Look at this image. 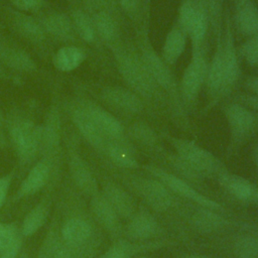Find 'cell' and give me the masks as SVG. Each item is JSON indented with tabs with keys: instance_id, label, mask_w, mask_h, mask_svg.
<instances>
[{
	"instance_id": "obj_1",
	"label": "cell",
	"mask_w": 258,
	"mask_h": 258,
	"mask_svg": "<svg viewBox=\"0 0 258 258\" xmlns=\"http://www.w3.org/2000/svg\"><path fill=\"white\" fill-rule=\"evenodd\" d=\"M118 70L129 89L148 101L161 102L163 92L157 86L141 56L119 45H113Z\"/></svg>"
},
{
	"instance_id": "obj_2",
	"label": "cell",
	"mask_w": 258,
	"mask_h": 258,
	"mask_svg": "<svg viewBox=\"0 0 258 258\" xmlns=\"http://www.w3.org/2000/svg\"><path fill=\"white\" fill-rule=\"evenodd\" d=\"M175 153L203 177L219 176L227 171L224 164L210 151L190 140L169 136Z\"/></svg>"
},
{
	"instance_id": "obj_3",
	"label": "cell",
	"mask_w": 258,
	"mask_h": 258,
	"mask_svg": "<svg viewBox=\"0 0 258 258\" xmlns=\"http://www.w3.org/2000/svg\"><path fill=\"white\" fill-rule=\"evenodd\" d=\"M141 59L148 70L149 74L161 89L162 92L166 93L174 105H180V93L176 86L174 77L168 68V64L160 57L154 49L144 41L141 46Z\"/></svg>"
},
{
	"instance_id": "obj_4",
	"label": "cell",
	"mask_w": 258,
	"mask_h": 258,
	"mask_svg": "<svg viewBox=\"0 0 258 258\" xmlns=\"http://www.w3.org/2000/svg\"><path fill=\"white\" fill-rule=\"evenodd\" d=\"M129 186L154 211L165 212L174 203L172 192L154 177L130 175Z\"/></svg>"
},
{
	"instance_id": "obj_5",
	"label": "cell",
	"mask_w": 258,
	"mask_h": 258,
	"mask_svg": "<svg viewBox=\"0 0 258 258\" xmlns=\"http://www.w3.org/2000/svg\"><path fill=\"white\" fill-rule=\"evenodd\" d=\"M143 168L151 176L163 183L171 192H174L175 195H178L185 200L194 202L195 204H197V206L208 208L214 211H220L222 209L220 204L196 190L183 178H180L157 166L144 165Z\"/></svg>"
},
{
	"instance_id": "obj_6",
	"label": "cell",
	"mask_w": 258,
	"mask_h": 258,
	"mask_svg": "<svg viewBox=\"0 0 258 258\" xmlns=\"http://www.w3.org/2000/svg\"><path fill=\"white\" fill-rule=\"evenodd\" d=\"M225 116L229 125L233 146L244 143L251 137L257 127L258 122L255 115L243 104H229L225 108Z\"/></svg>"
},
{
	"instance_id": "obj_7",
	"label": "cell",
	"mask_w": 258,
	"mask_h": 258,
	"mask_svg": "<svg viewBox=\"0 0 258 258\" xmlns=\"http://www.w3.org/2000/svg\"><path fill=\"white\" fill-rule=\"evenodd\" d=\"M208 63L202 48L192 51V57L183 72L180 84V98L187 104H192L206 81Z\"/></svg>"
},
{
	"instance_id": "obj_8",
	"label": "cell",
	"mask_w": 258,
	"mask_h": 258,
	"mask_svg": "<svg viewBox=\"0 0 258 258\" xmlns=\"http://www.w3.org/2000/svg\"><path fill=\"white\" fill-rule=\"evenodd\" d=\"M10 136L22 162L30 161L41 144L42 127L28 120L16 122L10 129Z\"/></svg>"
},
{
	"instance_id": "obj_9",
	"label": "cell",
	"mask_w": 258,
	"mask_h": 258,
	"mask_svg": "<svg viewBox=\"0 0 258 258\" xmlns=\"http://www.w3.org/2000/svg\"><path fill=\"white\" fill-rule=\"evenodd\" d=\"M223 62H224V74H223V84L220 92V98L224 95H227L232 90L240 74V67H239L236 46L234 43L232 27L228 17L226 20V29H225V35H224V41H223Z\"/></svg>"
},
{
	"instance_id": "obj_10",
	"label": "cell",
	"mask_w": 258,
	"mask_h": 258,
	"mask_svg": "<svg viewBox=\"0 0 258 258\" xmlns=\"http://www.w3.org/2000/svg\"><path fill=\"white\" fill-rule=\"evenodd\" d=\"M102 100L110 107L128 115H137L143 111V102L130 89L106 87L101 92Z\"/></svg>"
},
{
	"instance_id": "obj_11",
	"label": "cell",
	"mask_w": 258,
	"mask_h": 258,
	"mask_svg": "<svg viewBox=\"0 0 258 258\" xmlns=\"http://www.w3.org/2000/svg\"><path fill=\"white\" fill-rule=\"evenodd\" d=\"M218 181L228 194L237 200L245 203H255L258 187L248 179L224 171L218 176Z\"/></svg>"
},
{
	"instance_id": "obj_12",
	"label": "cell",
	"mask_w": 258,
	"mask_h": 258,
	"mask_svg": "<svg viewBox=\"0 0 258 258\" xmlns=\"http://www.w3.org/2000/svg\"><path fill=\"white\" fill-rule=\"evenodd\" d=\"M99 129L104 133V135L110 140H124V128L121 123L108 111L105 109L94 105L85 104L82 106Z\"/></svg>"
},
{
	"instance_id": "obj_13",
	"label": "cell",
	"mask_w": 258,
	"mask_h": 258,
	"mask_svg": "<svg viewBox=\"0 0 258 258\" xmlns=\"http://www.w3.org/2000/svg\"><path fill=\"white\" fill-rule=\"evenodd\" d=\"M72 118L73 122L86 140L95 148L104 151L105 146L110 139H108L99 129L87 111L83 107H80L73 112Z\"/></svg>"
},
{
	"instance_id": "obj_14",
	"label": "cell",
	"mask_w": 258,
	"mask_h": 258,
	"mask_svg": "<svg viewBox=\"0 0 258 258\" xmlns=\"http://www.w3.org/2000/svg\"><path fill=\"white\" fill-rule=\"evenodd\" d=\"M159 225L154 217L148 213H134L129 218L127 235L134 241H144L155 237L159 232Z\"/></svg>"
},
{
	"instance_id": "obj_15",
	"label": "cell",
	"mask_w": 258,
	"mask_h": 258,
	"mask_svg": "<svg viewBox=\"0 0 258 258\" xmlns=\"http://www.w3.org/2000/svg\"><path fill=\"white\" fill-rule=\"evenodd\" d=\"M111 207L120 218L129 219L135 213V203L124 188L121 186L108 182L104 185V195Z\"/></svg>"
},
{
	"instance_id": "obj_16",
	"label": "cell",
	"mask_w": 258,
	"mask_h": 258,
	"mask_svg": "<svg viewBox=\"0 0 258 258\" xmlns=\"http://www.w3.org/2000/svg\"><path fill=\"white\" fill-rule=\"evenodd\" d=\"M224 217L218 215L216 211L198 206L189 216V224L198 232L207 234L213 233L227 225Z\"/></svg>"
},
{
	"instance_id": "obj_17",
	"label": "cell",
	"mask_w": 258,
	"mask_h": 258,
	"mask_svg": "<svg viewBox=\"0 0 258 258\" xmlns=\"http://www.w3.org/2000/svg\"><path fill=\"white\" fill-rule=\"evenodd\" d=\"M92 211L99 223L109 232L118 235L121 232L120 217L104 196L95 195L92 199Z\"/></svg>"
},
{
	"instance_id": "obj_18",
	"label": "cell",
	"mask_w": 258,
	"mask_h": 258,
	"mask_svg": "<svg viewBox=\"0 0 258 258\" xmlns=\"http://www.w3.org/2000/svg\"><path fill=\"white\" fill-rule=\"evenodd\" d=\"M224 62H223V42L221 33H219L217 49L213 55V58L208 66L206 83L210 96L212 98H220V92L223 84Z\"/></svg>"
},
{
	"instance_id": "obj_19",
	"label": "cell",
	"mask_w": 258,
	"mask_h": 258,
	"mask_svg": "<svg viewBox=\"0 0 258 258\" xmlns=\"http://www.w3.org/2000/svg\"><path fill=\"white\" fill-rule=\"evenodd\" d=\"M104 151L110 160L119 167L133 169L139 166L133 147L126 140H109Z\"/></svg>"
},
{
	"instance_id": "obj_20",
	"label": "cell",
	"mask_w": 258,
	"mask_h": 258,
	"mask_svg": "<svg viewBox=\"0 0 258 258\" xmlns=\"http://www.w3.org/2000/svg\"><path fill=\"white\" fill-rule=\"evenodd\" d=\"M70 169L76 184L86 194L97 195L98 186L96 179L87 162L77 153L71 155Z\"/></svg>"
},
{
	"instance_id": "obj_21",
	"label": "cell",
	"mask_w": 258,
	"mask_h": 258,
	"mask_svg": "<svg viewBox=\"0 0 258 258\" xmlns=\"http://www.w3.org/2000/svg\"><path fill=\"white\" fill-rule=\"evenodd\" d=\"M185 47V32L178 26L173 27L166 35L162 58L167 64H174Z\"/></svg>"
},
{
	"instance_id": "obj_22",
	"label": "cell",
	"mask_w": 258,
	"mask_h": 258,
	"mask_svg": "<svg viewBox=\"0 0 258 258\" xmlns=\"http://www.w3.org/2000/svg\"><path fill=\"white\" fill-rule=\"evenodd\" d=\"M0 58L6 66L16 71L31 73L36 69V64L30 55L20 48L3 47L0 49Z\"/></svg>"
},
{
	"instance_id": "obj_23",
	"label": "cell",
	"mask_w": 258,
	"mask_h": 258,
	"mask_svg": "<svg viewBox=\"0 0 258 258\" xmlns=\"http://www.w3.org/2000/svg\"><path fill=\"white\" fill-rule=\"evenodd\" d=\"M49 167L45 161H40L33 166L26 178L22 181L18 194L20 197L33 195L38 191L48 178Z\"/></svg>"
},
{
	"instance_id": "obj_24",
	"label": "cell",
	"mask_w": 258,
	"mask_h": 258,
	"mask_svg": "<svg viewBox=\"0 0 258 258\" xmlns=\"http://www.w3.org/2000/svg\"><path fill=\"white\" fill-rule=\"evenodd\" d=\"M85 52L78 46L68 45L59 48L53 56V64L60 72L77 69L85 59Z\"/></svg>"
},
{
	"instance_id": "obj_25",
	"label": "cell",
	"mask_w": 258,
	"mask_h": 258,
	"mask_svg": "<svg viewBox=\"0 0 258 258\" xmlns=\"http://www.w3.org/2000/svg\"><path fill=\"white\" fill-rule=\"evenodd\" d=\"M236 24L245 35L258 33V8L252 2L243 3L236 13Z\"/></svg>"
},
{
	"instance_id": "obj_26",
	"label": "cell",
	"mask_w": 258,
	"mask_h": 258,
	"mask_svg": "<svg viewBox=\"0 0 258 258\" xmlns=\"http://www.w3.org/2000/svg\"><path fill=\"white\" fill-rule=\"evenodd\" d=\"M92 234L91 225L80 218L69 220L61 229L63 240L69 244H81L89 239Z\"/></svg>"
},
{
	"instance_id": "obj_27",
	"label": "cell",
	"mask_w": 258,
	"mask_h": 258,
	"mask_svg": "<svg viewBox=\"0 0 258 258\" xmlns=\"http://www.w3.org/2000/svg\"><path fill=\"white\" fill-rule=\"evenodd\" d=\"M208 18H209L208 8L204 3H198L196 16L187 32L190 35L192 50L202 48V45L207 33V29H208V20H209Z\"/></svg>"
},
{
	"instance_id": "obj_28",
	"label": "cell",
	"mask_w": 258,
	"mask_h": 258,
	"mask_svg": "<svg viewBox=\"0 0 258 258\" xmlns=\"http://www.w3.org/2000/svg\"><path fill=\"white\" fill-rule=\"evenodd\" d=\"M13 24L20 35L33 42H39L44 38V30L42 26L31 16L15 13Z\"/></svg>"
},
{
	"instance_id": "obj_29",
	"label": "cell",
	"mask_w": 258,
	"mask_h": 258,
	"mask_svg": "<svg viewBox=\"0 0 258 258\" xmlns=\"http://www.w3.org/2000/svg\"><path fill=\"white\" fill-rule=\"evenodd\" d=\"M59 115L56 108L51 107L47 113L45 125L42 127L41 144L48 150L55 148L59 143L60 136Z\"/></svg>"
},
{
	"instance_id": "obj_30",
	"label": "cell",
	"mask_w": 258,
	"mask_h": 258,
	"mask_svg": "<svg viewBox=\"0 0 258 258\" xmlns=\"http://www.w3.org/2000/svg\"><path fill=\"white\" fill-rule=\"evenodd\" d=\"M43 27L48 33L60 39H69L74 35L73 21L64 14L48 15L43 21Z\"/></svg>"
},
{
	"instance_id": "obj_31",
	"label": "cell",
	"mask_w": 258,
	"mask_h": 258,
	"mask_svg": "<svg viewBox=\"0 0 258 258\" xmlns=\"http://www.w3.org/2000/svg\"><path fill=\"white\" fill-rule=\"evenodd\" d=\"M232 251L237 258H258V233L239 235L232 243Z\"/></svg>"
},
{
	"instance_id": "obj_32",
	"label": "cell",
	"mask_w": 258,
	"mask_h": 258,
	"mask_svg": "<svg viewBox=\"0 0 258 258\" xmlns=\"http://www.w3.org/2000/svg\"><path fill=\"white\" fill-rule=\"evenodd\" d=\"M129 136L136 141L139 145H142L148 149L158 150V136L154 130L143 122H135L129 126Z\"/></svg>"
},
{
	"instance_id": "obj_33",
	"label": "cell",
	"mask_w": 258,
	"mask_h": 258,
	"mask_svg": "<svg viewBox=\"0 0 258 258\" xmlns=\"http://www.w3.org/2000/svg\"><path fill=\"white\" fill-rule=\"evenodd\" d=\"M95 30L107 42L115 41L117 37V25L113 17L106 11H99L93 20Z\"/></svg>"
},
{
	"instance_id": "obj_34",
	"label": "cell",
	"mask_w": 258,
	"mask_h": 258,
	"mask_svg": "<svg viewBox=\"0 0 258 258\" xmlns=\"http://www.w3.org/2000/svg\"><path fill=\"white\" fill-rule=\"evenodd\" d=\"M155 247H159V246H154L153 243L146 245L144 243L133 244L127 241H120V242H117L115 245H113L111 248H109L100 258H131V256L139 252L141 249L155 248Z\"/></svg>"
},
{
	"instance_id": "obj_35",
	"label": "cell",
	"mask_w": 258,
	"mask_h": 258,
	"mask_svg": "<svg viewBox=\"0 0 258 258\" xmlns=\"http://www.w3.org/2000/svg\"><path fill=\"white\" fill-rule=\"evenodd\" d=\"M47 215V210L43 204L37 205L25 217L22 224V234L30 236L34 234L44 224Z\"/></svg>"
},
{
	"instance_id": "obj_36",
	"label": "cell",
	"mask_w": 258,
	"mask_h": 258,
	"mask_svg": "<svg viewBox=\"0 0 258 258\" xmlns=\"http://www.w3.org/2000/svg\"><path fill=\"white\" fill-rule=\"evenodd\" d=\"M73 24L80 36L87 42H92L96 36V30L93 21L82 10H75L72 13Z\"/></svg>"
},
{
	"instance_id": "obj_37",
	"label": "cell",
	"mask_w": 258,
	"mask_h": 258,
	"mask_svg": "<svg viewBox=\"0 0 258 258\" xmlns=\"http://www.w3.org/2000/svg\"><path fill=\"white\" fill-rule=\"evenodd\" d=\"M197 6H198V3L195 2L194 0H184L180 6L178 24H179V27L185 33L188 32L190 25L194 21V18L197 12Z\"/></svg>"
},
{
	"instance_id": "obj_38",
	"label": "cell",
	"mask_w": 258,
	"mask_h": 258,
	"mask_svg": "<svg viewBox=\"0 0 258 258\" xmlns=\"http://www.w3.org/2000/svg\"><path fill=\"white\" fill-rule=\"evenodd\" d=\"M243 54L247 62L251 66H258V33L244 44Z\"/></svg>"
},
{
	"instance_id": "obj_39",
	"label": "cell",
	"mask_w": 258,
	"mask_h": 258,
	"mask_svg": "<svg viewBox=\"0 0 258 258\" xmlns=\"http://www.w3.org/2000/svg\"><path fill=\"white\" fill-rule=\"evenodd\" d=\"M17 236V231L12 225L0 223V253L9 247Z\"/></svg>"
},
{
	"instance_id": "obj_40",
	"label": "cell",
	"mask_w": 258,
	"mask_h": 258,
	"mask_svg": "<svg viewBox=\"0 0 258 258\" xmlns=\"http://www.w3.org/2000/svg\"><path fill=\"white\" fill-rule=\"evenodd\" d=\"M10 1L15 7L24 11H34L38 9L42 4V0H10Z\"/></svg>"
},
{
	"instance_id": "obj_41",
	"label": "cell",
	"mask_w": 258,
	"mask_h": 258,
	"mask_svg": "<svg viewBox=\"0 0 258 258\" xmlns=\"http://www.w3.org/2000/svg\"><path fill=\"white\" fill-rule=\"evenodd\" d=\"M20 247H21V238L18 235L15 238V240L11 243V245L0 253V258H16L20 250Z\"/></svg>"
},
{
	"instance_id": "obj_42",
	"label": "cell",
	"mask_w": 258,
	"mask_h": 258,
	"mask_svg": "<svg viewBox=\"0 0 258 258\" xmlns=\"http://www.w3.org/2000/svg\"><path fill=\"white\" fill-rule=\"evenodd\" d=\"M121 7L130 15L135 16L138 12L140 0H118Z\"/></svg>"
},
{
	"instance_id": "obj_43",
	"label": "cell",
	"mask_w": 258,
	"mask_h": 258,
	"mask_svg": "<svg viewBox=\"0 0 258 258\" xmlns=\"http://www.w3.org/2000/svg\"><path fill=\"white\" fill-rule=\"evenodd\" d=\"M238 98L242 104L258 111V96H256V95H240Z\"/></svg>"
},
{
	"instance_id": "obj_44",
	"label": "cell",
	"mask_w": 258,
	"mask_h": 258,
	"mask_svg": "<svg viewBox=\"0 0 258 258\" xmlns=\"http://www.w3.org/2000/svg\"><path fill=\"white\" fill-rule=\"evenodd\" d=\"M9 184H10V176H4L0 178V208L6 199Z\"/></svg>"
},
{
	"instance_id": "obj_45",
	"label": "cell",
	"mask_w": 258,
	"mask_h": 258,
	"mask_svg": "<svg viewBox=\"0 0 258 258\" xmlns=\"http://www.w3.org/2000/svg\"><path fill=\"white\" fill-rule=\"evenodd\" d=\"M245 87L251 91L252 93H254V95L258 96V76L255 77H249L246 81H245Z\"/></svg>"
},
{
	"instance_id": "obj_46",
	"label": "cell",
	"mask_w": 258,
	"mask_h": 258,
	"mask_svg": "<svg viewBox=\"0 0 258 258\" xmlns=\"http://www.w3.org/2000/svg\"><path fill=\"white\" fill-rule=\"evenodd\" d=\"M53 258H71V253L67 248H59L55 251Z\"/></svg>"
},
{
	"instance_id": "obj_47",
	"label": "cell",
	"mask_w": 258,
	"mask_h": 258,
	"mask_svg": "<svg viewBox=\"0 0 258 258\" xmlns=\"http://www.w3.org/2000/svg\"><path fill=\"white\" fill-rule=\"evenodd\" d=\"M253 156H254V161L258 167V143L256 144L254 150H253Z\"/></svg>"
},
{
	"instance_id": "obj_48",
	"label": "cell",
	"mask_w": 258,
	"mask_h": 258,
	"mask_svg": "<svg viewBox=\"0 0 258 258\" xmlns=\"http://www.w3.org/2000/svg\"><path fill=\"white\" fill-rule=\"evenodd\" d=\"M95 2H97V3H99V4H108V3H110L112 0H94Z\"/></svg>"
},
{
	"instance_id": "obj_49",
	"label": "cell",
	"mask_w": 258,
	"mask_h": 258,
	"mask_svg": "<svg viewBox=\"0 0 258 258\" xmlns=\"http://www.w3.org/2000/svg\"><path fill=\"white\" fill-rule=\"evenodd\" d=\"M186 258H210L207 256H203V255H189Z\"/></svg>"
},
{
	"instance_id": "obj_50",
	"label": "cell",
	"mask_w": 258,
	"mask_h": 258,
	"mask_svg": "<svg viewBox=\"0 0 258 258\" xmlns=\"http://www.w3.org/2000/svg\"><path fill=\"white\" fill-rule=\"evenodd\" d=\"M4 145H5V138L2 134H0V147H2Z\"/></svg>"
},
{
	"instance_id": "obj_51",
	"label": "cell",
	"mask_w": 258,
	"mask_h": 258,
	"mask_svg": "<svg viewBox=\"0 0 258 258\" xmlns=\"http://www.w3.org/2000/svg\"><path fill=\"white\" fill-rule=\"evenodd\" d=\"M3 123H4V118H3V115H2V113L0 112V128L2 127Z\"/></svg>"
},
{
	"instance_id": "obj_52",
	"label": "cell",
	"mask_w": 258,
	"mask_h": 258,
	"mask_svg": "<svg viewBox=\"0 0 258 258\" xmlns=\"http://www.w3.org/2000/svg\"><path fill=\"white\" fill-rule=\"evenodd\" d=\"M255 204L258 205V194H257V197H256V200H255Z\"/></svg>"
},
{
	"instance_id": "obj_53",
	"label": "cell",
	"mask_w": 258,
	"mask_h": 258,
	"mask_svg": "<svg viewBox=\"0 0 258 258\" xmlns=\"http://www.w3.org/2000/svg\"><path fill=\"white\" fill-rule=\"evenodd\" d=\"M138 258H145V257H138Z\"/></svg>"
}]
</instances>
